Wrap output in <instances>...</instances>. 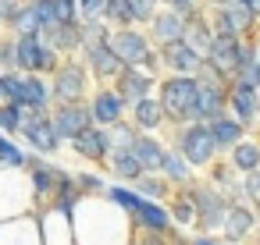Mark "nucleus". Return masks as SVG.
<instances>
[{
  "label": "nucleus",
  "instance_id": "obj_1",
  "mask_svg": "<svg viewBox=\"0 0 260 245\" xmlns=\"http://www.w3.org/2000/svg\"><path fill=\"white\" fill-rule=\"evenodd\" d=\"M72 224L75 245H132L136 234L132 217L107 195H82V202L72 210Z\"/></svg>",
  "mask_w": 260,
  "mask_h": 245
},
{
  "label": "nucleus",
  "instance_id": "obj_2",
  "mask_svg": "<svg viewBox=\"0 0 260 245\" xmlns=\"http://www.w3.org/2000/svg\"><path fill=\"white\" fill-rule=\"evenodd\" d=\"M196 96H200V78H196V75H171V71L160 75V82H157V100H160V107H164L168 128L192 121Z\"/></svg>",
  "mask_w": 260,
  "mask_h": 245
},
{
  "label": "nucleus",
  "instance_id": "obj_3",
  "mask_svg": "<svg viewBox=\"0 0 260 245\" xmlns=\"http://www.w3.org/2000/svg\"><path fill=\"white\" fill-rule=\"evenodd\" d=\"M171 135H175V149L203 174L221 153H217V142H214V135H210V125L207 121H185V125H175L171 128Z\"/></svg>",
  "mask_w": 260,
  "mask_h": 245
},
{
  "label": "nucleus",
  "instance_id": "obj_4",
  "mask_svg": "<svg viewBox=\"0 0 260 245\" xmlns=\"http://www.w3.org/2000/svg\"><path fill=\"white\" fill-rule=\"evenodd\" d=\"M185 192H189V199H192V206H196V231H214V234H221V224H224V217H228L232 199H228L214 181H207V178H196L192 185H185Z\"/></svg>",
  "mask_w": 260,
  "mask_h": 245
},
{
  "label": "nucleus",
  "instance_id": "obj_5",
  "mask_svg": "<svg viewBox=\"0 0 260 245\" xmlns=\"http://www.w3.org/2000/svg\"><path fill=\"white\" fill-rule=\"evenodd\" d=\"M36 213V195L25 167H8L0 164V220Z\"/></svg>",
  "mask_w": 260,
  "mask_h": 245
},
{
  "label": "nucleus",
  "instance_id": "obj_6",
  "mask_svg": "<svg viewBox=\"0 0 260 245\" xmlns=\"http://www.w3.org/2000/svg\"><path fill=\"white\" fill-rule=\"evenodd\" d=\"M114 54L121 57V64H132V68H157V43L150 39V32L143 25H121V29H111V39ZM164 75V71H160Z\"/></svg>",
  "mask_w": 260,
  "mask_h": 245
},
{
  "label": "nucleus",
  "instance_id": "obj_7",
  "mask_svg": "<svg viewBox=\"0 0 260 245\" xmlns=\"http://www.w3.org/2000/svg\"><path fill=\"white\" fill-rule=\"evenodd\" d=\"M214 36H239V39H260V18L253 11V4L242 0H228L221 8H207Z\"/></svg>",
  "mask_w": 260,
  "mask_h": 245
},
{
  "label": "nucleus",
  "instance_id": "obj_8",
  "mask_svg": "<svg viewBox=\"0 0 260 245\" xmlns=\"http://www.w3.org/2000/svg\"><path fill=\"white\" fill-rule=\"evenodd\" d=\"M89 82H93V75H89V68H86V61L79 54L61 57V64L50 75V96H54V103L86 100L89 96Z\"/></svg>",
  "mask_w": 260,
  "mask_h": 245
},
{
  "label": "nucleus",
  "instance_id": "obj_9",
  "mask_svg": "<svg viewBox=\"0 0 260 245\" xmlns=\"http://www.w3.org/2000/svg\"><path fill=\"white\" fill-rule=\"evenodd\" d=\"M18 139L25 142L29 153H43V156H57L64 149V139L57 135V128L50 121V110H25Z\"/></svg>",
  "mask_w": 260,
  "mask_h": 245
},
{
  "label": "nucleus",
  "instance_id": "obj_10",
  "mask_svg": "<svg viewBox=\"0 0 260 245\" xmlns=\"http://www.w3.org/2000/svg\"><path fill=\"white\" fill-rule=\"evenodd\" d=\"M25 171H29V181H32V195H36V213L50 206L57 185H61V174L68 167H61L54 156H43V153H29L25 160Z\"/></svg>",
  "mask_w": 260,
  "mask_h": 245
},
{
  "label": "nucleus",
  "instance_id": "obj_11",
  "mask_svg": "<svg viewBox=\"0 0 260 245\" xmlns=\"http://www.w3.org/2000/svg\"><path fill=\"white\" fill-rule=\"evenodd\" d=\"M15 47H18V71H36V75H54V68L61 64V54L47 43L43 32L36 36H15Z\"/></svg>",
  "mask_w": 260,
  "mask_h": 245
},
{
  "label": "nucleus",
  "instance_id": "obj_12",
  "mask_svg": "<svg viewBox=\"0 0 260 245\" xmlns=\"http://www.w3.org/2000/svg\"><path fill=\"white\" fill-rule=\"evenodd\" d=\"M11 103H18L22 110H50V78L36 71H11Z\"/></svg>",
  "mask_w": 260,
  "mask_h": 245
},
{
  "label": "nucleus",
  "instance_id": "obj_13",
  "mask_svg": "<svg viewBox=\"0 0 260 245\" xmlns=\"http://www.w3.org/2000/svg\"><path fill=\"white\" fill-rule=\"evenodd\" d=\"M50 121H54L57 135L64 139V146H68L79 132H86V128L93 125L89 96H86V100H72V103H54V107H50Z\"/></svg>",
  "mask_w": 260,
  "mask_h": 245
},
{
  "label": "nucleus",
  "instance_id": "obj_14",
  "mask_svg": "<svg viewBox=\"0 0 260 245\" xmlns=\"http://www.w3.org/2000/svg\"><path fill=\"white\" fill-rule=\"evenodd\" d=\"M253 50H260V39H239V36H214V43H210V50H207V61L210 64H217L228 78H232V71L239 68V61L246 57V54H253Z\"/></svg>",
  "mask_w": 260,
  "mask_h": 245
},
{
  "label": "nucleus",
  "instance_id": "obj_15",
  "mask_svg": "<svg viewBox=\"0 0 260 245\" xmlns=\"http://www.w3.org/2000/svg\"><path fill=\"white\" fill-rule=\"evenodd\" d=\"M89 110H93V125H114L121 117H128V100L114 89V82H100L89 93Z\"/></svg>",
  "mask_w": 260,
  "mask_h": 245
},
{
  "label": "nucleus",
  "instance_id": "obj_16",
  "mask_svg": "<svg viewBox=\"0 0 260 245\" xmlns=\"http://www.w3.org/2000/svg\"><path fill=\"white\" fill-rule=\"evenodd\" d=\"M256 231H260V213H256L246 199L232 202V206H228V217H224V224H221V238H224L228 245H242V241H249Z\"/></svg>",
  "mask_w": 260,
  "mask_h": 245
},
{
  "label": "nucleus",
  "instance_id": "obj_17",
  "mask_svg": "<svg viewBox=\"0 0 260 245\" xmlns=\"http://www.w3.org/2000/svg\"><path fill=\"white\" fill-rule=\"evenodd\" d=\"M157 64L160 71H171V75H196L203 64V54H196L185 39H171L157 47Z\"/></svg>",
  "mask_w": 260,
  "mask_h": 245
},
{
  "label": "nucleus",
  "instance_id": "obj_18",
  "mask_svg": "<svg viewBox=\"0 0 260 245\" xmlns=\"http://www.w3.org/2000/svg\"><path fill=\"white\" fill-rule=\"evenodd\" d=\"M68 149H72L82 164H107L114 142H111V135H107L104 125H89L86 132H79V135L68 142Z\"/></svg>",
  "mask_w": 260,
  "mask_h": 245
},
{
  "label": "nucleus",
  "instance_id": "obj_19",
  "mask_svg": "<svg viewBox=\"0 0 260 245\" xmlns=\"http://www.w3.org/2000/svg\"><path fill=\"white\" fill-rule=\"evenodd\" d=\"M79 57L86 61V68H89V75H93V82L100 86V82H114L118 75H121V57L114 54V47L104 39V43H93V47H82L79 50Z\"/></svg>",
  "mask_w": 260,
  "mask_h": 245
},
{
  "label": "nucleus",
  "instance_id": "obj_20",
  "mask_svg": "<svg viewBox=\"0 0 260 245\" xmlns=\"http://www.w3.org/2000/svg\"><path fill=\"white\" fill-rule=\"evenodd\" d=\"M157 82H160V71L157 68H132V64H125L121 75L114 78V89L132 103V100H143V96L157 93Z\"/></svg>",
  "mask_w": 260,
  "mask_h": 245
},
{
  "label": "nucleus",
  "instance_id": "obj_21",
  "mask_svg": "<svg viewBox=\"0 0 260 245\" xmlns=\"http://www.w3.org/2000/svg\"><path fill=\"white\" fill-rule=\"evenodd\" d=\"M40 220V234H43V245H75V224H72V213L57 210V206H47L36 213Z\"/></svg>",
  "mask_w": 260,
  "mask_h": 245
},
{
  "label": "nucleus",
  "instance_id": "obj_22",
  "mask_svg": "<svg viewBox=\"0 0 260 245\" xmlns=\"http://www.w3.org/2000/svg\"><path fill=\"white\" fill-rule=\"evenodd\" d=\"M228 86L232 82H200V96L192 107V121H214L221 114H228Z\"/></svg>",
  "mask_w": 260,
  "mask_h": 245
},
{
  "label": "nucleus",
  "instance_id": "obj_23",
  "mask_svg": "<svg viewBox=\"0 0 260 245\" xmlns=\"http://www.w3.org/2000/svg\"><path fill=\"white\" fill-rule=\"evenodd\" d=\"M0 245H43L36 213H22V217L0 220Z\"/></svg>",
  "mask_w": 260,
  "mask_h": 245
},
{
  "label": "nucleus",
  "instance_id": "obj_24",
  "mask_svg": "<svg viewBox=\"0 0 260 245\" xmlns=\"http://www.w3.org/2000/svg\"><path fill=\"white\" fill-rule=\"evenodd\" d=\"M185 22H189V15H182V11H175V8H157V15H153V22L146 25V32H150V39L160 47V43H171V39H182L185 36Z\"/></svg>",
  "mask_w": 260,
  "mask_h": 245
},
{
  "label": "nucleus",
  "instance_id": "obj_25",
  "mask_svg": "<svg viewBox=\"0 0 260 245\" xmlns=\"http://www.w3.org/2000/svg\"><path fill=\"white\" fill-rule=\"evenodd\" d=\"M228 114L239 117L249 132L260 125V110H256V89L253 86H242V82H232L228 86Z\"/></svg>",
  "mask_w": 260,
  "mask_h": 245
},
{
  "label": "nucleus",
  "instance_id": "obj_26",
  "mask_svg": "<svg viewBox=\"0 0 260 245\" xmlns=\"http://www.w3.org/2000/svg\"><path fill=\"white\" fill-rule=\"evenodd\" d=\"M128 121L139 132H160V128H168V117H164V107H160L157 93H150L143 100H132L128 103Z\"/></svg>",
  "mask_w": 260,
  "mask_h": 245
},
{
  "label": "nucleus",
  "instance_id": "obj_27",
  "mask_svg": "<svg viewBox=\"0 0 260 245\" xmlns=\"http://www.w3.org/2000/svg\"><path fill=\"white\" fill-rule=\"evenodd\" d=\"M203 178H207V181H214V185H217L232 202H239V199H242V174L232 167V160H228L224 153H221V156L203 171Z\"/></svg>",
  "mask_w": 260,
  "mask_h": 245
},
{
  "label": "nucleus",
  "instance_id": "obj_28",
  "mask_svg": "<svg viewBox=\"0 0 260 245\" xmlns=\"http://www.w3.org/2000/svg\"><path fill=\"white\" fill-rule=\"evenodd\" d=\"M132 224L139 231H171V210L164 199H143V206L132 213Z\"/></svg>",
  "mask_w": 260,
  "mask_h": 245
},
{
  "label": "nucleus",
  "instance_id": "obj_29",
  "mask_svg": "<svg viewBox=\"0 0 260 245\" xmlns=\"http://www.w3.org/2000/svg\"><path fill=\"white\" fill-rule=\"evenodd\" d=\"M224 156L232 160V167H235L239 174L260 171V135H256V132H246V135H242Z\"/></svg>",
  "mask_w": 260,
  "mask_h": 245
},
{
  "label": "nucleus",
  "instance_id": "obj_30",
  "mask_svg": "<svg viewBox=\"0 0 260 245\" xmlns=\"http://www.w3.org/2000/svg\"><path fill=\"white\" fill-rule=\"evenodd\" d=\"M107 174H111V181H136L146 167L139 164V156L132 153V146H121V149H111V156H107Z\"/></svg>",
  "mask_w": 260,
  "mask_h": 245
},
{
  "label": "nucleus",
  "instance_id": "obj_31",
  "mask_svg": "<svg viewBox=\"0 0 260 245\" xmlns=\"http://www.w3.org/2000/svg\"><path fill=\"white\" fill-rule=\"evenodd\" d=\"M182 39H185L196 54L207 57V50H210V43H214V25H210L207 8H200V11L189 15V22H185V36H182Z\"/></svg>",
  "mask_w": 260,
  "mask_h": 245
},
{
  "label": "nucleus",
  "instance_id": "obj_32",
  "mask_svg": "<svg viewBox=\"0 0 260 245\" xmlns=\"http://www.w3.org/2000/svg\"><path fill=\"white\" fill-rule=\"evenodd\" d=\"M132 153L139 156V164H143L146 171H160L164 153H168V142H164L157 132H139L136 142H132Z\"/></svg>",
  "mask_w": 260,
  "mask_h": 245
},
{
  "label": "nucleus",
  "instance_id": "obj_33",
  "mask_svg": "<svg viewBox=\"0 0 260 245\" xmlns=\"http://www.w3.org/2000/svg\"><path fill=\"white\" fill-rule=\"evenodd\" d=\"M43 36H47V43H50L61 57H72V54L82 50V29H79V22H57V25L47 29Z\"/></svg>",
  "mask_w": 260,
  "mask_h": 245
},
{
  "label": "nucleus",
  "instance_id": "obj_34",
  "mask_svg": "<svg viewBox=\"0 0 260 245\" xmlns=\"http://www.w3.org/2000/svg\"><path fill=\"white\" fill-rule=\"evenodd\" d=\"M160 174L175 185V188H185V185H192L196 178H200V171L175 149V146H168V153H164V164H160Z\"/></svg>",
  "mask_w": 260,
  "mask_h": 245
},
{
  "label": "nucleus",
  "instance_id": "obj_35",
  "mask_svg": "<svg viewBox=\"0 0 260 245\" xmlns=\"http://www.w3.org/2000/svg\"><path fill=\"white\" fill-rule=\"evenodd\" d=\"M246 132H249V128H246L239 117H232V114H221V117L210 121V135H214V142H217V153H228Z\"/></svg>",
  "mask_w": 260,
  "mask_h": 245
},
{
  "label": "nucleus",
  "instance_id": "obj_36",
  "mask_svg": "<svg viewBox=\"0 0 260 245\" xmlns=\"http://www.w3.org/2000/svg\"><path fill=\"white\" fill-rule=\"evenodd\" d=\"M168 210H171V224H175L178 231H196V206H192V199H189L185 188H175V192H171Z\"/></svg>",
  "mask_w": 260,
  "mask_h": 245
},
{
  "label": "nucleus",
  "instance_id": "obj_37",
  "mask_svg": "<svg viewBox=\"0 0 260 245\" xmlns=\"http://www.w3.org/2000/svg\"><path fill=\"white\" fill-rule=\"evenodd\" d=\"M132 185H136L146 199H164V202H168V199H171V192H175V185H171L160 171H143Z\"/></svg>",
  "mask_w": 260,
  "mask_h": 245
},
{
  "label": "nucleus",
  "instance_id": "obj_38",
  "mask_svg": "<svg viewBox=\"0 0 260 245\" xmlns=\"http://www.w3.org/2000/svg\"><path fill=\"white\" fill-rule=\"evenodd\" d=\"M82 188H79V181H75V174L72 171H64L61 174V185H57V192H54V199H50V206H57V210H64V213H72L79 202H82Z\"/></svg>",
  "mask_w": 260,
  "mask_h": 245
},
{
  "label": "nucleus",
  "instance_id": "obj_39",
  "mask_svg": "<svg viewBox=\"0 0 260 245\" xmlns=\"http://www.w3.org/2000/svg\"><path fill=\"white\" fill-rule=\"evenodd\" d=\"M11 36H36L43 32V22H40V11H36V0H25V4L18 8V15L11 18Z\"/></svg>",
  "mask_w": 260,
  "mask_h": 245
},
{
  "label": "nucleus",
  "instance_id": "obj_40",
  "mask_svg": "<svg viewBox=\"0 0 260 245\" xmlns=\"http://www.w3.org/2000/svg\"><path fill=\"white\" fill-rule=\"evenodd\" d=\"M232 82H242V86L260 89V50H253V54H246L239 61V68L232 71Z\"/></svg>",
  "mask_w": 260,
  "mask_h": 245
},
{
  "label": "nucleus",
  "instance_id": "obj_41",
  "mask_svg": "<svg viewBox=\"0 0 260 245\" xmlns=\"http://www.w3.org/2000/svg\"><path fill=\"white\" fill-rule=\"evenodd\" d=\"M72 174H75V181H79V188H82L86 195H104V192H107V185H111V181H107V178H104L100 171H86V167H75Z\"/></svg>",
  "mask_w": 260,
  "mask_h": 245
},
{
  "label": "nucleus",
  "instance_id": "obj_42",
  "mask_svg": "<svg viewBox=\"0 0 260 245\" xmlns=\"http://www.w3.org/2000/svg\"><path fill=\"white\" fill-rule=\"evenodd\" d=\"M104 22H107L111 29L136 25V22H132V8H128V0H107V8H104Z\"/></svg>",
  "mask_w": 260,
  "mask_h": 245
},
{
  "label": "nucleus",
  "instance_id": "obj_43",
  "mask_svg": "<svg viewBox=\"0 0 260 245\" xmlns=\"http://www.w3.org/2000/svg\"><path fill=\"white\" fill-rule=\"evenodd\" d=\"M22 117H25V110H22L18 103H11V100H0V132H8V135H18V128H22Z\"/></svg>",
  "mask_w": 260,
  "mask_h": 245
},
{
  "label": "nucleus",
  "instance_id": "obj_44",
  "mask_svg": "<svg viewBox=\"0 0 260 245\" xmlns=\"http://www.w3.org/2000/svg\"><path fill=\"white\" fill-rule=\"evenodd\" d=\"M107 135H111V142H114V149H121V146H132L136 142V135H139V128L128 121V117H121V121H114V125H107Z\"/></svg>",
  "mask_w": 260,
  "mask_h": 245
},
{
  "label": "nucleus",
  "instance_id": "obj_45",
  "mask_svg": "<svg viewBox=\"0 0 260 245\" xmlns=\"http://www.w3.org/2000/svg\"><path fill=\"white\" fill-rule=\"evenodd\" d=\"M0 71H4V75L18 71V47H15V36H4V32H0Z\"/></svg>",
  "mask_w": 260,
  "mask_h": 245
},
{
  "label": "nucleus",
  "instance_id": "obj_46",
  "mask_svg": "<svg viewBox=\"0 0 260 245\" xmlns=\"http://www.w3.org/2000/svg\"><path fill=\"white\" fill-rule=\"evenodd\" d=\"M128 8H132V22L146 29V25L153 22L157 8H160V0H128Z\"/></svg>",
  "mask_w": 260,
  "mask_h": 245
},
{
  "label": "nucleus",
  "instance_id": "obj_47",
  "mask_svg": "<svg viewBox=\"0 0 260 245\" xmlns=\"http://www.w3.org/2000/svg\"><path fill=\"white\" fill-rule=\"evenodd\" d=\"M242 199L260 213V171H249L242 174Z\"/></svg>",
  "mask_w": 260,
  "mask_h": 245
},
{
  "label": "nucleus",
  "instance_id": "obj_48",
  "mask_svg": "<svg viewBox=\"0 0 260 245\" xmlns=\"http://www.w3.org/2000/svg\"><path fill=\"white\" fill-rule=\"evenodd\" d=\"M104 8H107V0H79V22L104 18Z\"/></svg>",
  "mask_w": 260,
  "mask_h": 245
},
{
  "label": "nucleus",
  "instance_id": "obj_49",
  "mask_svg": "<svg viewBox=\"0 0 260 245\" xmlns=\"http://www.w3.org/2000/svg\"><path fill=\"white\" fill-rule=\"evenodd\" d=\"M22 4H25V0H0V25H4V29L11 25V18L18 15Z\"/></svg>",
  "mask_w": 260,
  "mask_h": 245
},
{
  "label": "nucleus",
  "instance_id": "obj_50",
  "mask_svg": "<svg viewBox=\"0 0 260 245\" xmlns=\"http://www.w3.org/2000/svg\"><path fill=\"white\" fill-rule=\"evenodd\" d=\"M164 8H175V11H182V15H192V11H200L203 8V0H160Z\"/></svg>",
  "mask_w": 260,
  "mask_h": 245
},
{
  "label": "nucleus",
  "instance_id": "obj_51",
  "mask_svg": "<svg viewBox=\"0 0 260 245\" xmlns=\"http://www.w3.org/2000/svg\"><path fill=\"white\" fill-rule=\"evenodd\" d=\"M192 245H228V241L214 231H192Z\"/></svg>",
  "mask_w": 260,
  "mask_h": 245
},
{
  "label": "nucleus",
  "instance_id": "obj_52",
  "mask_svg": "<svg viewBox=\"0 0 260 245\" xmlns=\"http://www.w3.org/2000/svg\"><path fill=\"white\" fill-rule=\"evenodd\" d=\"M168 245H192V234H185V231L171 227V241H168Z\"/></svg>",
  "mask_w": 260,
  "mask_h": 245
},
{
  "label": "nucleus",
  "instance_id": "obj_53",
  "mask_svg": "<svg viewBox=\"0 0 260 245\" xmlns=\"http://www.w3.org/2000/svg\"><path fill=\"white\" fill-rule=\"evenodd\" d=\"M0 100H11V75L0 71Z\"/></svg>",
  "mask_w": 260,
  "mask_h": 245
},
{
  "label": "nucleus",
  "instance_id": "obj_54",
  "mask_svg": "<svg viewBox=\"0 0 260 245\" xmlns=\"http://www.w3.org/2000/svg\"><path fill=\"white\" fill-rule=\"evenodd\" d=\"M221 4H228V0H203V8H221Z\"/></svg>",
  "mask_w": 260,
  "mask_h": 245
},
{
  "label": "nucleus",
  "instance_id": "obj_55",
  "mask_svg": "<svg viewBox=\"0 0 260 245\" xmlns=\"http://www.w3.org/2000/svg\"><path fill=\"white\" fill-rule=\"evenodd\" d=\"M253 11H256V18H260V0H253Z\"/></svg>",
  "mask_w": 260,
  "mask_h": 245
},
{
  "label": "nucleus",
  "instance_id": "obj_56",
  "mask_svg": "<svg viewBox=\"0 0 260 245\" xmlns=\"http://www.w3.org/2000/svg\"><path fill=\"white\" fill-rule=\"evenodd\" d=\"M253 245H260V231H256V234H253Z\"/></svg>",
  "mask_w": 260,
  "mask_h": 245
},
{
  "label": "nucleus",
  "instance_id": "obj_57",
  "mask_svg": "<svg viewBox=\"0 0 260 245\" xmlns=\"http://www.w3.org/2000/svg\"><path fill=\"white\" fill-rule=\"evenodd\" d=\"M256 110H260V89H256Z\"/></svg>",
  "mask_w": 260,
  "mask_h": 245
},
{
  "label": "nucleus",
  "instance_id": "obj_58",
  "mask_svg": "<svg viewBox=\"0 0 260 245\" xmlns=\"http://www.w3.org/2000/svg\"><path fill=\"white\" fill-rule=\"evenodd\" d=\"M242 4H253V0H242Z\"/></svg>",
  "mask_w": 260,
  "mask_h": 245
},
{
  "label": "nucleus",
  "instance_id": "obj_59",
  "mask_svg": "<svg viewBox=\"0 0 260 245\" xmlns=\"http://www.w3.org/2000/svg\"><path fill=\"white\" fill-rule=\"evenodd\" d=\"M0 32H4V25H0Z\"/></svg>",
  "mask_w": 260,
  "mask_h": 245
}]
</instances>
